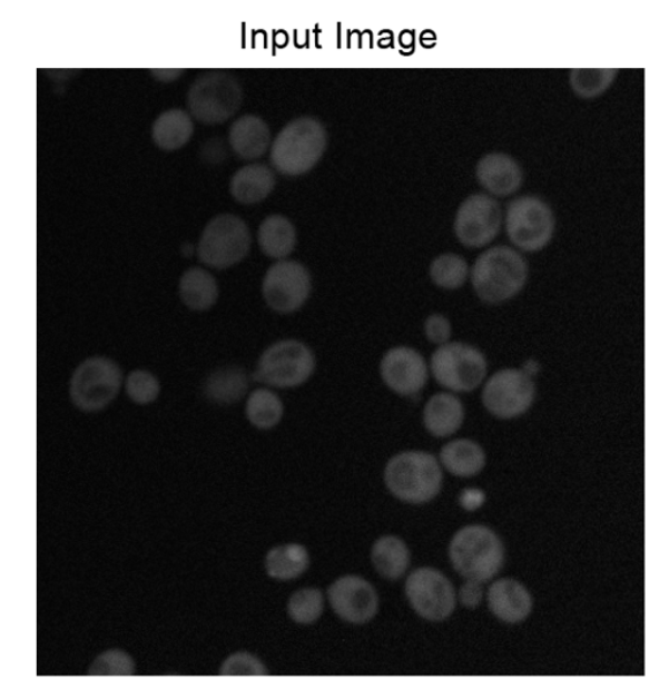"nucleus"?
I'll use <instances>...</instances> for the list:
<instances>
[{
    "label": "nucleus",
    "mask_w": 669,
    "mask_h": 699,
    "mask_svg": "<svg viewBox=\"0 0 669 699\" xmlns=\"http://www.w3.org/2000/svg\"><path fill=\"white\" fill-rule=\"evenodd\" d=\"M124 374L116 361L90 357L75 370L70 381V397L82 412H97L116 400L122 387Z\"/></svg>",
    "instance_id": "obj_9"
},
{
    "label": "nucleus",
    "mask_w": 669,
    "mask_h": 699,
    "mask_svg": "<svg viewBox=\"0 0 669 699\" xmlns=\"http://www.w3.org/2000/svg\"><path fill=\"white\" fill-rule=\"evenodd\" d=\"M323 610H325V599L317 589L299 590L293 593L288 601L289 618L301 626H311L317 621Z\"/></svg>",
    "instance_id": "obj_31"
},
{
    "label": "nucleus",
    "mask_w": 669,
    "mask_h": 699,
    "mask_svg": "<svg viewBox=\"0 0 669 699\" xmlns=\"http://www.w3.org/2000/svg\"><path fill=\"white\" fill-rule=\"evenodd\" d=\"M215 139L214 140H208L206 142V146L203 147L201 152L203 155H207V160L208 161H222L223 157L225 155V149L223 148V140L220 142H216L215 145Z\"/></svg>",
    "instance_id": "obj_39"
},
{
    "label": "nucleus",
    "mask_w": 669,
    "mask_h": 699,
    "mask_svg": "<svg viewBox=\"0 0 669 699\" xmlns=\"http://www.w3.org/2000/svg\"><path fill=\"white\" fill-rule=\"evenodd\" d=\"M372 562L378 574L386 580H400L407 571L411 553L404 541L395 536H385L375 541Z\"/></svg>",
    "instance_id": "obj_27"
},
{
    "label": "nucleus",
    "mask_w": 669,
    "mask_h": 699,
    "mask_svg": "<svg viewBox=\"0 0 669 699\" xmlns=\"http://www.w3.org/2000/svg\"><path fill=\"white\" fill-rule=\"evenodd\" d=\"M537 397L532 374L525 370L508 367L488 378L481 394L484 407L492 416L511 420L524 415Z\"/></svg>",
    "instance_id": "obj_11"
},
{
    "label": "nucleus",
    "mask_w": 669,
    "mask_h": 699,
    "mask_svg": "<svg viewBox=\"0 0 669 699\" xmlns=\"http://www.w3.org/2000/svg\"><path fill=\"white\" fill-rule=\"evenodd\" d=\"M485 494L479 490H465L461 494V505L469 511H475L484 505Z\"/></svg>",
    "instance_id": "obj_38"
},
{
    "label": "nucleus",
    "mask_w": 669,
    "mask_h": 699,
    "mask_svg": "<svg viewBox=\"0 0 669 699\" xmlns=\"http://www.w3.org/2000/svg\"><path fill=\"white\" fill-rule=\"evenodd\" d=\"M502 227L500 203L488 194H472L456 210L454 232L458 240L470 249L493 243Z\"/></svg>",
    "instance_id": "obj_13"
},
{
    "label": "nucleus",
    "mask_w": 669,
    "mask_h": 699,
    "mask_svg": "<svg viewBox=\"0 0 669 699\" xmlns=\"http://www.w3.org/2000/svg\"><path fill=\"white\" fill-rule=\"evenodd\" d=\"M471 270L468 260L461 255L446 253L432 262L430 276L439 288L456 291L468 282Z\"/></svg>",
    "instance_id": "obj_30"
},
{
    "label": "nucleus",
    "mask_w": 669,
    "mask_h": 699,
    "mask_svg": "<svg viewBox=\"0 0 669 699\" xmlns=\"http://www.w3.org/2000/svg\"><path fill=\"white\" fill-rule=\"evenodd\" d=\"M327 131L321 120L299 117L277 134L270 148V161L285 176H301L312 170L325 155Z\"/></svg>",
    "instance_id": "obj_2"
},
{
    "label": "nucleus",
    "mask_w": 669,
    "mask_h": 699,
    "mask_svg": "<svg viewBox=\"0 0 669 699\" xmlns=\"http://www.w3.org/2000/svg\"><path fill=\"white\" fill-rule=\"evenodd\" d=\"M160 382L156 375L142 370L132 371L126 378V393L134 403H154L160 395Z\"/></svg>",
    "instance_id": "obj_33"
},
{
    "label": "nucleus",
    "mask_w": 669,
    "mask_h": 699,
    "mask_svg": "<svg viewBox=\"0 0 669 699\" xmlns=\"http://www.w3.org/2000/svg\"><path fill=\"white\" fill-rule=\"evenodd\" d=\"M317 370V358L304 342H276L262 353L254 378L276 388L303 386Z\"/></svg>",
    "instance_id": "obj_6"
},
{
    "label": "nucleus",
    "mask_w": 669,
    "mask_h": 699,
    "mask_svg": "<svg viewBox=\"0 0 669 699\" xmlns=\"http://www.w3.org/2000/svg\"><path fill=\"white\" fill-rule=\"evenodd\" d=\"M250 247L252 235L247 224L236 215L222 214L206 225L197 253L206 266L225 269L244 260Z\"/></svg>",
    "instance_id": "obj_8"
},
{
    "label": "nucleus",
    "mask_w": 669,
    "mask_h": 699,
    "mask_svg": "<svg viewBox=\"0 0 669 699\" xmlns=\"http://www.w3.org/2000/svg\"><path fill=\"white\" fill-rule=\"evenodd\" d=\"M411 607L421 618L440 622L453 614L456 604L453 584L439 570L413 571L405 583Z\"/></svg>",
    "instance_id": "obj_14"
},
{
    "label": "nucleus",
    "mask_w": 669,
    "mask_h": 699,
    "mask_svg": "<svg viewBox=\"0 0 669 699\" xmlns=\"http://www.w3.org/2000/svg\"><path fill=\"white\" fill-rule=\"evenodd\" d=\"M244 101V89L235 75L209 71L195 79L187 92L190 115L206 125L224 124Z\"/></svg>",
    "instance_id": "obj_5"
},
{
    "label": "nucleus",
    "mask_w": 669,
    "mask_h": 699,
    "mask_svg": "<svg viewBox=\"0 0 669 699\" xmlns=\"http://www.w3.org/2000/svg\"><path fill=\"white\" fill-rule=\"evenodd\" d=\"M328 599L342 620L357 626L373 620L380 608L377 591L364 578L356 575L340 578L331 584Z\"/></svg>",
    "instance_id": "obj_16"
},
{
    "label": "nucleus",
    "mask_w": 669,
    "mask_h": 699,
    "mask_svg": "<svg viewBox=\"0 0 669 699\" xmlns=\"http://www.w3.org/2000/svg\"><path fill=\"white\" fill-rule=\"evenodd\" d=\"M616 73V70H573L570 72V86L583 99H593L611 87Z\"/></svg>",
    "instance_id": "obj_32"
},
{
    "label": "nucleus",
    "mask_w": 669,
    "mask_h": 699,
    "mask_svg": "<svg viewBox=\"0 0 669 699\" xmlns=\"http://www.w3.org/2000/svg\"><path fill=\"white\" fill-rule=\"evenodd\" d=\"M194 132V122L189 112L170 109L161 112L153 126V139L157 147L175 150L184 147Z\"/></svg>",
    "instance_id": "obj_26"
},
{
    "label": "nucleus",
    "mask_w": 669,
    "mask_h": 699,
    "mask_svg": "<svg viewBox=\"0 0 669 699\" xmlns=\"http://www.w3.org/2000/svg\"><path fill=\"white\" fill-rule=\"evenodd\" d=\"M183 70H154L153 73L155 77L161 81H173L179 78V75H183Z\"/></svg>",
    "instance_id": "obj_40"
},
{
    "label": "nucleus",
    "mask_w": 669,
    "mask_h": 699,
    "mask_svg": "<svg viewBox=\"0 0 669 699\" xmlns=\"http://www.w3.org/2000/svg\"><path fill=\"white\" fill-rule=\"evenodd\" d=\"M245 412L253 426L268 431L281 423L284 416V404L274 391L257 388L247 400Z\"/></svg>",
    "instance_id": "obj_29"
},
{
    "label": "nucleus",
    "mask_w": 669,
    "mask_h": 699,
    "mask_svg": "<svg viewBox=\"0 0 669 699\" xmlns=\"http://www.w3.org/2000/svg\"><path fill=\"white\" fill-rule=\"evenodd\" d=\"M89 676H132L135 661L122 650H109L100 653L90 664Z\"/></svg>",
    "instance_id": "obj_34"
},
{
    "label": "nucleus",
    "mask_w": 669,
    "mask_h": 699,
    "mask_svg": "<svg viewBox=\"0 0 669 699\" xmlns=\"http://www.w3.org/2000/svg\"><path fill=\"white\" fill-rule=\"evenodd\" d=\"M260 250L269 258L285 259L295 250L297 232L295 225L283 215H269L258 229Z\"/></svg>",
    "instance_id": "obj_24"
},
{
    "label": "nucleus",
    "mask_w": 669,
    "mask_h": 699,
    "mask_svg": "<svg viewBox=\"0 0 669 699\" xmlns=\"http://www.w3.org/2000/svg\"><path fill=\"white\" fill-rule=\"evenodd\" d=\"M265 664L250 652H236L224 661L222 676H266Z\"/></svg>",
    "instance_id": "obj_35"
},
{
    "label": "nucleus",
    "mask_w": 669,
    "mask_h": 699,
    "mask_svg": "<svg viewBox=\"0 0 669 699\" xmlns=\"http://www.w3.org/2000/svg\"><path fill=\"white\" fill-rule=\"evenodd\" d=\"M440 460L451 475L472 478L485 469L486 454L475 441L455 440L442 447Z\"/></svg>",
    "instance_id": "obj_23"
},
{
    "label": "nucleus",
    "mask_w": 669,
    "mask_h": 699,
    "mask_svg": "<svg viewBox=\"0 0 669 699\" xmlns=\"http://www.w3.org/2000/svg\"><path fill=\"white\" fill-rule=\"evenodd\" d=\"M529 280V263L509 246H494L473 263L471 283L485 304L499 305L513 299Z\"/></svg>",
    "instance_id": "obj_1"
},
{
    "label": "nucleus",
    "mask_w": 669,
    "mask_h": 699,
    "mask_svg": "<svg viewBox=\"0 0 669 699\" xmlns=\"http://www.w3.org/2000/svg\"><path fill=\"white\" fill-rule=\"evenodd\" d=\"M488 603L495 618L508 623L524 621L533 607L531 593L515 580L494 582L488 592Z\"/></svg>",
    "instance_id": "obj_18"
},
{
    "label": "nucleus",
    "mask_w": 669,
    "mask_h": 699,
    "mask_svg": "<svg viewBox=\"0 0 669 699\" xmlns=\"http://www.w3.org/2000/svg\"><path fill=\"white\" fill-rule=\"evenodd\" d=\"M312 288L309 269L303 263L287 259L270 266L262 284L266 304L279 314L298 312L309 299Z\"/></svg>",
    "instance_id": "obj_12"
},
{
    "label": "nucleus",
    "mask_w": 669,
    "mask_h": 699,
    "mask_svg": "<svg viewBox=\"0 0 669 699\" xmlns=\"http://www.w3.org/2000/svg\"><path fill=\"white\" fill-rule=\"evenodd\" d=\"M249 390V377L243 367L230 365L220 367L208 375L205 383L207 400L220 405H232L243 401Z\"/></svg>",
    "instance_id": "obj_25"
},
{
    "label": "nucleus",
    "mask_w": 669,
    "mask_h": 699,
    "mask_svg": "<svg viewBox=\"0 0 669 699\" xmlns=\"http://www.w3.org/2000/svg\"><path fill=\"white\" fill-rule=\"evenodd\" d=\"M505 227L510 243L525 253H537L550 245L554 230L553 210L533 195H524L510 203Z\"/></svg>",
    "instance_id": "obj_10"
},
{
    "label": "nucleus",
    "mask_w": 669,
    "mask_h": 699,
    "mask_svg": "<svg viewBox=\"0 0 669 699\" xmlns=\"http://www.w3.org/2000/svg\"><path fill=\"white\" fill-rule=\"evenodd\" d=\"M484 599L483 582L468 580L460 591V600L463 607L475 610Z\"/></svg>",
    "instance_id": "obj_37"
},
{
    "label": "nucleus",
    "mask_w": 669,
    "mask_h": 699,
    "mask_svg": "<svg viewBox=\"0 0 669 699\" xmlns=\"http://www.w3.org/2000/svg\"><path fill=\"white\" fill-rule=\"evenodd\" d=\"M464 405L451 393H439L426 402L424 425L434 437L446 439L461 430L464 423Z\"/></svg>",
    "instance_id": "obj_20"
},
{
    "label": "nucleus",
    "mask_w": 669,
    "mask_h": 699,
    "mask_svg": "<svg viewBox=\"0 0 669 699\" xmlns=\"http://www.w3.org/2000/svg\"><path fill=\"white\" fill-rule=\"evenodd\" d=\"M178 293L183 303L194 312L209 311L219 298V284L213 274L200 267L186 269L180 276Z\"/></svg>",
    "instance_id": "obj_22"
},
{
    "label": "nucleus",
    "mask_w": 669,
    "mask_h": 699,
    "mask_svg": "<svg viewBox=\"0 0 669 699\" xmlns=\"http://www.w3.org/2000/svg\"><path fill=\"white\" fill-rule=\"evenodd\" d=\"M431 372L440 386L451 393H472L483 385L488 361L483 352L462 342H450L434 351Z\"/></svg>",
    "instance_id": "obj_7"
},
{
    "label": "nucleus",
    "mask_w": 669,
    "mask_h": 699,
    "mask_svg": "<svg viewBox=\"0 0 669 699\" xmlns=\"http://www.w3.org/2000/svg\"><path fill=\"white\" fill-rule=\"evenodd\" d=\"M476 177L488 193L501 198L516 193L523 184L521 165L503 152H491L481 157Z\"/></svg>",
    "instance_id": "obj_17"
},
{
    "label": "nucleus",
    "mask_w": 669,
    "mask_h": 699,
    "mask_svg": "<svg viewBox=\"0 0 669 699\" xmlns=\"http://www.w3.org/2000/svg\"><path fill=\"white\" fill-rule=\"evenodd\" d=\"M309 553L304 545L285 544L270 550L265 560L267 574L277 581H292L309 568Z\"/></svg>",
    "instance_id": "obj_28"
},
{
    "label": "nucleus",
    "mask_w": 669,
    "mask_h": 699,
    "mask_svg": "<svg viewBox=\"0 0 669 699\" xmlns=\"http://www.w3.org/2000/svg\"><path fill=\"white\" fill-rule=\"evenodd\" d=\"M383 383L393 393L403 396H416L430 380V366L421 353L407 345L388 350L380 364Z\"/></svg>",
    "instance_id": "obj_15"
},
{
    "label": "nucleus",
    "mask_w": 669,
    "mask_h": 699,
    "mask_svg": "<svg viewBox=\"0 0 669 699\" xmlns=\"http://www.w3.org/2000/svg\"><path fill=\"white\" fill-rule=\"evenodd\" d=\"M450 560L465 580L491 581L505 562V547L498 533L484 525H469L451 540Z\"/></svg>",
    "instance_id": "obj_4"
},
{
    "label": "nucleus",
    "mask_w": 669,
    "mask_h": 699,
    "mask_svg": "<svg viewBox=\"0 0 669 699\" xmlns=\"http://www.w3.org/2000/svg\"><path fill=\"white\" fill-rule=\"evenodd\" d=\"M424 333L427 342L441 347V345L450 343L453 326L445 315L432 314L424 322Z\"/></svg>",
    "instance_id": "obj_36"
},
{
    "label": "nucleus",
    "mask_w": 669,
    "mask_h": 699,
    "mask_svg": "<svg viewBox=\"0 0 669 699\" xmlns=\"http://www.w3.org/2000/svg\"><path fill=\"white\" fill-rule=\"evenodd\" d=\"M385 483L397 500L420 505L441 492L442 467L437 457L426 451H404L386 464Z\"/></svg>",
    "instance_id": "obj_3"
},
{
    "label": "nucleus",
    "mask_w": 669,
    "mask_h": 699,
    "mask_svg": "<svg viewBox=\"0 0 669 699\" xmlns=\"http://www.w3.org/2000/svg\"><path fill=\"white\" fill-rule=\"evenodd\" d=\"M276 177L265 164H249L238 169L230 180L232 197L243 205L265 200L275 189Z\"/></svg>",
    "instance_id": "obj_21"
},
{
    "label": "nucleus",
    "mask_w": 669,
    "mask_h": 699,
    "mask_svg": "<svg viewBox=\"0 0 669 699\" xmlns=\"http://www.w3.org/2000/svg\"><path fill=\"white\" fill-rule=\"evenodd\" d=\"M229 145L237 156L244 160H255L265 155L270 145V131L258 116L245 115L232 124Z\"/></svg>",
    "instance_id": "obj_19"
}]
</instances>
